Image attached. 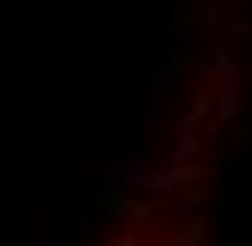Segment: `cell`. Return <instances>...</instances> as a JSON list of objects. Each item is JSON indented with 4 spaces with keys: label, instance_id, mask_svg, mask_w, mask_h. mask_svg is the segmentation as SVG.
I'll list each match as a JSON object with an SVG mask.
<instances>
[{
    "label": "cell",
    "instance_id": "obj_1",
    "mask_svg": "<svg viewBox=\"0 0 252 246\" xmlns=\"http://www.w3.org/2000/svg\"><path fill=\"white\" fill-rule=\"evenodd\" d=\"M103 246H201V212L189 184H178V195H149L115 223V235Z\"/></svg>",
    "mask_w": 252,
    "mask_h": 246
}]
</instances>
